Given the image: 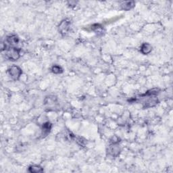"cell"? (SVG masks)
<instances>
[{"label": "cell", "mask_w": 173, "mask_h": 173, "mask_svg": "<svg viewBox=\"0 0 173 173\" xmlns=\"http://www.w3.org/2000/svg\"><path fill=\"white\" fill-rule=\"evenodd\" d=\"M5 50V57L6 59L10 61H16L20 58V53L21 49L20 48L10 46L7 47L5 45V48L2 49V51Z\"/></svg>", "instance_id": "obj_1"}, {"label": "cell", "mask_w": 173, "mask_h": 173, "mask_svg": "<svg viewBox=\"0 0 173 173\" xmlns=\"http://www.w3.org/2000/svg\"><path fill=\"white\" fill-rule=\"evenodd\" d=\"M71 23L68 20H62L58 26V31L62 35H66V34L68 33L70 29Z\"/></svg>", "instance_id": "obj_2"}, {"label": "cell", "mask_w": 173, "mask_h": 173, "mask_svg": "<svg viewBox=\"0 0 173 173\" xmlns=\"http://www.w3.org/2000/svg\"><path fill=\"white\" fill-rule=\"evenodd\" d=\"M8 72L9 75L12 77V79H14V81H16L18 80L22 75V70L19 68L18 66H12L11 68L8 69Z\"/></svg>", "instance_id": "obj_3"}, {"label": "cell", "mask_w": 173, "mask_h": 173, "mask_svg": "<svg viewBox=\"0 0 173 173\" xmlns=\"http://www.w3.org/2000/svg\"><path fill=\"white\" fill-rule=\"evenodd\" d=\"M118 142L119 141H112V144L110 146V153L114 157H116L120 153V148L118 146Z\"/></svg>", "instance_id": "obj_4"}, {"label": "cell", "mask_w": 173, "mask_h": 173, "mask_svg": "<svg viewBox=\"0 0 173 173\" xmlns=\"http://www.w3.org/2000/svg\"><path fill=\"white\" fill-rule=\"evenodd\" d=\"M18 41H19V39L18 37L15 35V34L8 36L7 37V38H6V43H7L8 45H11V46L16 45L17 43H18Z\"/></svg>", "instance_id": "obj_5"}, {"label": "cell", "mask_w": 173, "mask_h": 173, "mask_svg": "<svg viewBox=\"0 0 173 173\" xmlns=\"http://www.w3.org/2000/svg\"><path fill=\"white\" fill-rule=\"evenodd\" d=\"M151 50H152V46H151L150 43H145L141 47V52L143 54H144V55L150 53Z\"/></svg>", "instance_id": "obj_6"}, {"label": "cell", "mask_w": 173, "mask_h": 173, "mask_svg": "<svg viewBox=\"0 0 173 173\" xmlns=\"http://www.w3.org/2000/svg\"><path fill=\"white\" fill-rule=\"evenodd\" d=\"M135 6V2L134 1H124L121 4V8L124 10H130Z\"/></svg>", "instance_id": "obj_7"}, {"label": "cell", "mask_w": 173, "mask_h": 173, "mask_svg": "<svg viewBox=\"0 0 173 173\" xmlns=\"http://www.w3.org/2000/svg\"><path fill=\"white\" fill-rule=\"evenodd\" d=\"M51 129V124L50 122H45L43 125V135L46 136L47 134H48L49 132H50V130Z\"/></svg>", "instance_id": "obj_8"}, {"label": "cell", "mask_w": 173, "mask_h": 173, "mask_svg": "<svg viewBox=\"0 0 173 173\" xmlns=\"http://www.w3.org/2000/svg\"><path fill=\"white\" fill-rule=\"evenodd\" d=\"M91 30L94 32H96L98 34H103V32H104L103 27L100 25H97V24H96V25L92 26Z\"/></svg>", "instance_id": "obj_9"}, {"label": "cell", "mask_w": 173, "mask_h": 173, "mask_svg": "<svg viewBox=\"0 0 173 173\" xmlns=\"http://www.w3.org/2000/svg\"><path fill=\"white\" fill-rule=\"evenodd\" d=\"M29 171L30 172H35V173H38V172H43V169L39 166H37V165H33V166H31L29 168Z\"/></svg>", "instance_id": "obj_10"}, {"label": "cell", "mask_w": 173, "mask_h": 173, "mask_svg": "<svg viewBox=\"0 0 173 173\" xmlns=\"http://www.w3.org/2000/svg\"><path fill=\"white\" fill-rule=\"evenodd\" d=\"M51 70H52V72L53 73H55V74H60V73H62V72H63V69L60 66H57V65L53 66L52 68H51Z\"/></svg>", "instance_id": "obj_11"}]
</instances>
